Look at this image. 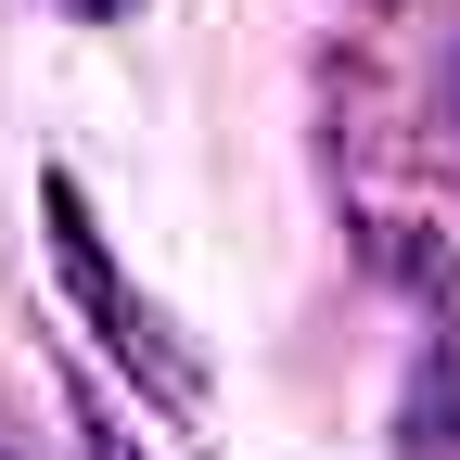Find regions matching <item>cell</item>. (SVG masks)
Listing matches in <instances>:
<instances>
[{
    "instance_id": "cell-1",
    "label": "cell",
    "mask_w": 460,
    "mask_h": 460,
    "mask_svg": "<svg viewBox=\"0 0 460 460\" xmlns=\"http://www.w3.org/2000/svg\"><path fill=\"white\" fill-rule=\"evenodd\" d=\"M39 217H51V269H65V295H77V320L115 345V358H128L154 396H166V410H205V358H192V345L180 332H166V307L141 295V281L128 269H115V243H102V217H90V192L65 180V166H51V180H39Z\"/></svg>"
},
{
    "instance_id": "cell-2",
    "label": "cell",
    "mask_w": 460,
    "mask_h": 460,
    "mask_svg": "<svg viewBox=\"0 0 460 460\" xmlns=\"http://www.w3.org/2000/svg\"><path fill=\"white\" fill-rule=\"evenodd\" d=\"M396 460H460V345H435L410 384V422H396Z\"/></svg>"
},
{
    "instance_id": "cell-3",
    "label": "cell",
    "mask_w": 460,
    "mask_h": 460,
    "mask_svg": "<svg viewBox=\"0 0 460 460\" xmlns=\"http://www.w3.org/2000/svg\"><path fill=\"white\" fill-rule=\"evenodd\" d=\"M65 422H77V460H154V447H141V435H128V422H115L102 396L77 384V371H65Z\"/></svg>"
},
{
    "instance_id": "cell-4",
    "label": "cell",
    "mask_w": 460,
    "mask_h": 460,
    "mask_svg": "<svg viewBox=\"0 0 460 460\" xmlns=\"http://www.w3.org/2000/svg\"><path fill=\"white\" fill-rule=\"evenodd\" d=\"M65 13H77V26H128L141 0H65Z\"/></svg>"
},
{
    "instance_id": "cell-5",
    "label": "cell",
    "mask_w": 460,
    "mask_h": 460,
    "mask_svg": "<svg viewBox=\"0 0 460 460\" xmlns=\"http://www.w3.org/2000/svg\"><path fill=\"white\" fill-rule=\"evenodd\" d=\"M0 460H39V447H26V435H13V422H0Z\"/></svg>"
}]
</instances>
